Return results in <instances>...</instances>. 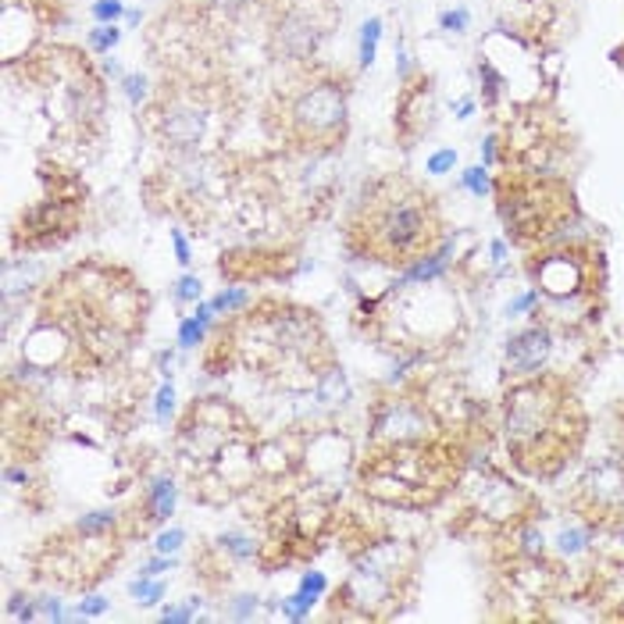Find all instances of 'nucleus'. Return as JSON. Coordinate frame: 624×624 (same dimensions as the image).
Listing matches in <instances>:
<instances>
[{
	"mask_svg": "<svg viewBox=\"0 0 624 624\" xmlns=\"http://www.w3.org/2000/svg\"><path fill=\"white\" fill-rule=\"evenodd\" d=\"M43 333L58 339L54 364L72 372H111L143 336L150 292L122 264L83 261L65 267L36 303Z\"/></svg>",
	"mask_w": 624,
	"mask_h": 624,
	"instance_id": "obj_1",
	"label": "nucleus"
},
{
	"mask_svg": "<svg viewBox=\"0 0 624 624\" xmlns=\"http://www.w3.org/2000/svg\"><path fill=\"white\" fill-rule=\"evenodd\" d=\"M233 367H247L286 392H311L336 375V353L311 308L267 297L228 314L203 347L208 375L219 378Z\"/></svg>",
	"mask_w": 624,
	"mask_h": 624,
	"instance_id": "obj_2",
	"label": "nucleus"
},
{
	"mask_svg": "<svg viewBox=\"0 0 624 624\" xmlns=\"http://www.w3.org/2000/svg\"><path fill=\"white\" fill-rule=\"evenodd\" d=\"M446 239L450 236H446L439 197L400 172L364 183L342 228V247L350 258L400 267V272L436 253Z\"/></svg>",
	"mask_w": 624,
	"mask_h": 624,
	"instance_id": "obj_3",
	"label": "nucleus"
},
{
	"mask_svg": "<svg viewBox=\"0 0 624 624\" xmlns=\"http://www.w3.org/2000/svg\"><path fill=\"white\" fill-rule=\"evenodd\" d=\"M500 428L514 467L528 478L550 482L582 453L589 414L567 375L539 372L514 378L503 389Z\"/></svg>",
	"mask_w": 624,
	"mask_h": 624,
	"instance_id": "obj_4",
	"label": "nucleus"
},
{
	"mask_svg": "<svg viewBox=\"0 0 624 624\" xmlns=\"http://www.w3.org/2000/svg\"><path fill=\"white\" fill-rule=\"evenodd\" d=\"M175 453L194 500L222 507L261 482V436L236 403L200 397L178 417Z\"/></svg>",
	"mask_w": 624,
	"mask_h": 624,
	"instance_id": "obj_5",
	"label": "nucleus"
},
{
	"mask_svg": "<svg viewBox=\"0 0 624 624\" xmlns=\"http://www.w3.org/2000/svg\"><path fill=\"white\" fill-rule=\"evenodd\" d=\"M467 450L453 432L432 439L372 442L357 464V489L392 511H432L461 486Z\"/></svg>",
	"mask_w": 624,
	"mask_h": 624,
	"instance_id": "obj_6",
	"label": "nucleus"
},
{
	"mask_svg": "<svg viewBox=\"0 0 624 624\" xmlns=\"http://www.w3.org/2000/svg\"><path fill=\"white\" fill-rule=\"evenodd\" d=\"M264 125L297 154H336L350 136V79L328 65H292L272 89Z\"/></svg>",
	"mask_w": 624,
	"mask_h": 624,
	"instance_id": "obj_7",
	"label": "nucleus"
},
{
	"mask_svg": "<svg viewBox=\"0 0 624 624\" xmlns=\"http://www.w3.org/2000/svg\"><path fill=\"white\" fill-rule=\"evenodd\" d=\"M367 325H372L375 339L389 342L407 361H425V353L457 342L461 311L442 278L436 283H403L400 278L386 297L367 308Z\"/></svg>",
	"mask_w": 624,
	"mask_h": 624,
	"instance_id": "obj_8",
	"label": "nucleus"
},
{
	"mask_svg": "<svg viewBox=\"0 0 624 624\" xmlns=\"http://www.w3.org/2000/svg\"><path fill=\"white\" fill-rule=\"evenodd\" d=\"M496 214L517 247L546 244L582 219L575 186L560 172L503 169L492 178Z\"/></svg>",
	"mask_w": 624,
	"mask_h": 624,
	"instance_id": "obj_9",
	"label": "nucleus"
},
{
	"mask_svg": "<svg viewBox=\"0 0 624 624\" xmlns=\"http://www.w3.org/2000/svg\"><path fill=\"white\" fill-rule=\"evenodd\" d=\"M525 272L532 286L539 289V308H567L571 328L582 322H592L596 300L603 297L607 286V261L603 250L592 239H546L539 250L528 253Z\"/></svg>",
	"mask_w": 624,
	"mask_h": 624,
	"instance_id": "obj_10",
	"label": "nucleus"
},
{
	"mask_svg": "<svg viewBox=\"0 0 624 624\" xmlns=\"http://www.w3.org/2000/svg\"><path fill=\"white\" fill-rule=\"evenodd\" d=\"M414 582H417V553L403 539L364 542V550L353 560L350 578L336 592L333 617H353V621L397 617L411 603Z\"/></svg>",
	"mask_w": 624,
	"mask_h": 624,
	"instance_id": "obj_11",
	"label": "nucleus"
},
{
	"mask_svg": "<svg viewBox=\"0 0 624 624\" xmlns=\"http://www.w3.org/2000/svg\"><path fill=\"white\" fill-rule=\"evenodd\" d=\"M22 75L47 97V114L58 133L86 139L104 114V89L93 65L75 47H43L22 58Z\"/></svg>",
	"mask_w": 624,
	"mask_h": 624,
	"instance_id": "obj_12",
	"label": "nucleus"
},
{
	"mask_svg": "<svg viewBox=\"0 0 624 624\" xmlns=\"http://www.w3.org/2000/svg\"><path fill=\"white\" fill-rule=\"evenodd\" d=\"M125 542L129 539L122 528H86L83 521H75L40 546V553L33 557L40 567L36 575L61 589L86 592L111 575L125 553Z\"/></svg>",
	"mask_w": 624,
	"mask_h": 624,
	"instance_id": "obj_13",
	"label": "nucleus"
},
{
	"mask_svg": "<svg viewBox=\"0 0 624 624\" xmlns=\"http://www.w3.org/2000/svg\"><path fill=\"white\" fill-rule=\"evenodd\" d=\"M500 136V164L503 169H528V172H557L553 164L564 154L571 136L564 122L550 108H521L507 118Z\"/></svg>",
	"mask_w": 624,
	"mask_h": 624,
	"instance_id": "obj_14",
	"label": "nucleus"
},
{
	"mask_svg": "<svg viewBox=\"0 0 624 624\" xmlns=\"http://www.w3.org/2000/svg\"><path fill=\"white\" fill-rule=\"evenodd\" d=\"M83 194L79 178H65L61 189H50V194L22 214V222L11 233V247L15 250H47L58 247L79 228V214H83Z\"/></svg>",
	"mask_w": 624,
	"mask_h": 624,
	"instance_id": "obj_15",
	"label": "nucleus"
},
{
	"mask_svg": "<svg viewBox=\"0 0 624 624\" xmlns=\"http://www.w3.org/2000/svg\"><path fill=\"white\" fill-rule=\"evenodd\" d=\"M571 507H575V514L596 532L621 528L624 525V461L621 457L596 464L589 475L578 482L575 496H571Z\"/></svg>",
	"mask_w": 624,
	"mask_h": 624,
	"instance_id": "obj_16",
	"label": "nucleus"
},
{
	"mask_svg": "<svg viewBox=\"0 0 624 624\" xmlns=\"http://www.w3.org/2000/svg\"><path fill=\"white\" fill-rule=\"evenodd\" d=\"M432 114H436V86H432V75L417 72L407 75L397 97V114H392V125H397V136L403 139V147H414L432 129Z\"/></svg>",
	"mask_w": 624,
	"mask_h": 624,
	"instance_id": "obj_17",
	"label": "nucleus"
},
{
	"mask_svg": "<svg viewBox=\"0 0 624 624\" xmlns=\"http://www.w3.org/2000/svg\"><path fill=\"white\" fill-rule=\"evenodd\" d=\"M219 272L233 286L272 283V278H289L297 272V258L286 250H228L222 253Z\"/></svg>",
	"mask_w": 624,
	"mask_h": 624,
	"instance_id": "obj_18",
	"label": "nucleus"
},
{
	"mask_svg": "<svg viewBox=\"0 0 624 624\" xmlns=\"http://www.w3.org/2000/svg\"><path fill=\"white\" fill-rule=\"evenodd\" d=\"M553 353V325L546 322H532L528 328H521L511 339H507V372L514 378H525V375H539L546 372V361Z\"/></svg>",
	"mask_w": 624,
	"mask_h": 624,
	"instance_id": "obj_19",
	"label": "nucleus"
},
{
	"mask_svg": "<svg viewBox=\"0 0 624 624\" xmlns=\"http://www.w3.org/2000/svg\"><path fill=\"white\" fill-rule=\"evenodd\" d=\"M175 500H178V489H175V482L169 475H158L143 489V496H139V503H143V511L150 514L154 525H161V521H169L175 514Z\"/></svg>",
	"mask_w": 624,
	"mask_h": 624,
	"instance_id": "obj_20",
	"label": "nucleus"
},
{
	"mask_svg": "<svg viewBox=\"0 0 624 624\" xmlns=\"http://www.w3.org/2000/svg\"><path fill=\"white\" fill-rule=\"evenodd\" d=\"M328 589V578L322 575V571H308V575L300 578V589L289 596V600L283 603V614L292 617V621H300V617H308V610L322 600Z\"/></svg>",
	"mask_w": 624,
	"mask_h": 624,
	"instance_id": "obj_21",
	"label": "nucleus"
},
{
	"mask_svg": "<svg viewBox=\"0 0 624 624\" xmlns=\"http://www.w3.org/2000/svg\"><path fill=\"white\" fill-rule=\"evenodd\" d=\"M214 325V311H211V303L208 308H197L194 317H186L183 328H178V347L183 350H194V347H203L208 342V328Z\"/></svg>",
	"mask_w": 624,
	"mask_h": 624,
	"instance_id": "obj_22",
	"label": "nucleus"
},
{
	"mask_svg": "<svg viewBox=\"0 0 624 624\" xmlns=\"http://www.w3.org/2000/svg\"><path fill=\"white\" fill-rule=\"evenodd\" d=\"M247 303H250L247 286H233V289H225V292H219V297L211 300V311L214 314H236V311H244Z\"/></svg>",
	"mask_w": 624,
	"mask_h": 624,
	"instance_id": "obj_23",
	"label": "nucleus"
},
{
	"mask_svg": "<svg viewBox=\"0 0 624 624\" xmlns=\"http://www.w3.org/2000/svg\"><path fill=\"white\" fill-rule=\"evenodd\" d=\"M378 40H382V18H367L364 29H361V65H375V54H378Z\"/></svg>",
	"mask_w": 624,
	"mask_h": 624,
	"instance_id": "obj_24",
	"label": "nucleus"
},
{
	"mask_svg": "<svg viewBox=\"0 0 624 624\" xmlns=\"http://www.w3.org/2000/svg\"><path fill=\"white\" fill-rule=\"evenodd\" d=\"M464 189L475 197L492 194V175H489L486 164H471V169H464Z\"/></svg>",
	"mask_w": 624,
	"mask_h": 624,
	"instance_id": "obj_25",
	"label": "nucleus"
},
{
	"mask_svg": "<svg viewBox=\"0 0 624 624\" xmlns=\"http://www.w3.org/2000/svg\"><path fill=\"white\" fill-rule=\"evenodd\" d=\"M129 592H133L136 600L143 603V607H150V603H158L161 596H164V585H161V582H150V578L143 575L139 582H133V585H129Z\"/></svg>",
	"mask_w": 624,
	"mask_h": 624,
	"instance_id": "obj_26",
	"label": "nucleus"
},
{
	"mask_svg": "<svg viewBox=\"0 0 624 624\" xmlns=\"http://www.w3.org/2000/svg\"><path fill=\"white\" fill-rule=\"evenodd\" d=\"M200 292H203L200 278L197 275H183V278H178V286H175V300L178 303H197Z\"/></svg>",
	"mask_w": 624,
	"mask_h": 624,
	"instance_id": "obj_27",
	"label": "nucleus"
},
{
	"mask_svg": "<svg viewBox=\"0 0 624 624\" xmlns=\"http://www.w3.org/2000/svg\"><path fill=\"white\" fill-rule=\"evenodd\" d=\"M453 164H457V150L453 147H442V150H436V154L428 158L425 169L432 175H446V172H453Z\"/></svg>",
	"mask_w": 624,
	"mask_h": 624,
	"instance_id": "obj_28",
	"label": "nucleus"
},
{
	"mask_svg": "<svg viewBox=\"0 0 624 624\" xmlns=\"http://www.w3.org/2000/svg\"><path fill=\"white\" fill-rule=\"evenodd\" d=\"M118 29L114 25H100V29H93V36H89V47L97 50V54H104V50H111L114 43H118Z\"/></svg>",
	"mask_w": 624,
	"mask_h": 624,
	"instance_id": "obj_29",
	"label": "nucleus"
},
{
	"mask_svg": "<svg viewBox=\"0 0 624 624\" xmlns=\"http://www.w3.org/2000/svg\"><path fill=\"white\" fill-rule=\"evenodd\" d=\"M197 603H200V600H189L186 607H169V610H161V621H164V624H186V621H194Z\"/></svg>",
	"mask_w": 624,
	"mask_h": 624,
	"instance_id": "obj_30",
	"label": "nucleus"
},
{
	"mask_svg": "<svg viewBox=\"0 0 624 624\" xmlns=\"http://www.w3.org/2000/svg\"><path fill=\"white\" fill-rule=\"evenodd\" d=\"M122 15V0H97V4H93V18L97 22H114V18H118Z\"/></svg>",
	"mask_w": 624,
	"mask_h": 624,
	"instance_id": "obj_31",
	"label": "nucleus"
},
{
	"mask_svg": "<svg viewBox=\"0 0 624 624\" xmlns=\"http://www.w3.org/2000/svg\"><path fill=\"white\" fill-rule=\"evenodd\" d=\"M439 25L446 33H464L467 29V11L457 8V11H446V15L439 18Z\"/></svg>",
	"mask_w": 624,
	"mask_h": 624,
	"instance_id": "obj_32",
	"label": "nucleus"
},
{
	"mask_svg": "<svg viewBox=\"0 0 624 624\" xmlns=\"http://www.w3.org/2000/svg\"><path fill=\"white\" fill-rule=\"evenodd\" d=\"M183 542H186V532H183V528H172V532H161V535H158V550H161V553H175Z\"/></svg>",
	"mask_w": 624,
	"mask_h": 624,
	"instance_id": "obj_33",
	"label": "nucleus"
},
{
	"mask_svg": "<svg viewBox=\"0 0 624 624\" xmlns=\"http://www.w3.org/2000/svg\"><path fill=\"white\" fill-rule=\"evenodd\" d=\"M104 610H108L104 596H86V600L75 607V614H79V617H97V614H104Z\"/></svg>",
	"mask_w": 624,
	"mask_h": 624,
	"instance_id": "obj_34",
	"label": "nucleus"
},
{
	"mask_svg": "<svg viewBox=\"0 0 624 624\" xmlns=\"http://www.w3.org/2000/svg\"><path fill=\"white\" fill-rule=\"evenodd\" d=\"M172 411H175V389L172 386H161V392H158V417H161V422H169Z\"/></svg>",
	"mask_w": 624,
	"mask_h": 624,
	"instance_id": "obj_35",
	"label": "nucleus"
},
{
	"mask_svg": "<svg viewBox=\"0 0 624 624\" xmlns=\"http://www.w3.org/2000/svg\"><path fill=\"white\" fill-rule=\"evenodd\" d=\"M172 244H175V258H178V264H189L194 258H189V244H186V236L178 233V228H172Z\"/></svg>",
	"mask_w": 624,
	"mask_h": 624,
	"instance_id": "obj_36",
	"label": "nucleus"
},
{
	"mask_svg": "<svg viewBox=\"0 0 624 624\" xmlns=\"http://www.w3.org/2000/svg\"><path fill=\"white\" fill-rule=\"evenodd\" d=\"M253 610H258V600H253V596H239V600H236V617H250Z\"/></svg>",
	"mask_w": 624,
	"mask_h": 624,
	"instance_id": "obj_37",
	"label": "nucleus"
},
{
	"mask_svg": "<svg viewBox=\"0 0 624 624\" xmlns=\"http://www.w3.org/2000/svg\"><path fill=\"white\" fill-rule=\"evenodd\" d=\"M125 86H129V97L139 104L143 100V79H125Z\"/></svg>",
	"mask_w": 624,
	"mask_h": 624,
	"instance_id": "obj_38",
	"label": "nucleus"
},
{
	"mask_svg": "<svg viewBox=\"0 0 624 624\" xmlns=\"http://www.w3.org/2000/svg\"><path fill=\"white\" fill-rule=\"evenodd\" d=\"M471 111H475V104H471V100H461V104H457V118H467Z\"/></svg>",
	"mask_w": 624,
	"mask_h": 624,
	"instance_id": "obj_39",
	"label": "nucleus"
},
{
	"mask_svg": "<svg viewBox=\"0 0 624 624\" xmlns=\"http://www.w3.org/2000/svg\"><path fill=\"white\" fill-rule=\"evenodd\" d=\"M614 61H617V65H621V72H624V43L614 50Z\"/></svg>",
	"mask_w": 624,
	"mask_h": 624,
	"instance_id": "obj_40",
	"label": "nucleus"
}]
</instances>
